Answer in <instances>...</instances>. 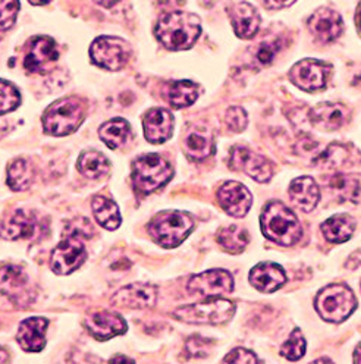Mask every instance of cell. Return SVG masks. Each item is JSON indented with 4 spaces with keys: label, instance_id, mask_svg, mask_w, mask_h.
Listing matches in <instances>:
<instances>
[{
    "label": "cell",
    "instance_id": "6da1fadb",
    "mask_svg": "<svg viewBox=\"0 0 361 364\" xmlns=\"http://www.w3.org/2000/svg\"><path fill=\"white\" fill-rule=\"evenodd\" d=\"M156 38L169 50H187L201 34L200 18L191 12L175 11L165 14L154 28Z\"/></svg>",
    "mask_w": 361,
    "mask_h": 364
},
{
    "label": "cell",
    "instance_id": "7a4b0ae2",
    "mask_svg": "<svg viewBox=\"0 0 361 364\" xmlns=\"http://www.w3.org/2000/svg\"><path fill=\"white\" fill-rule=\"evenodd\" d=\"M260 228L267 240L285 247L297 244L303 235V228L296 213L281 201L266 204L260 216Z\"/></svg>",
    "mask_w": 361,
    "mask_h": 364
},
{
    "label": "cell",
    "instance_id": "3957f363",
    "mask_svg": "<svg viewBox=\"0 0 361 364\" xmlns=\"http://www.w3.org/2000/svg\"><path fill=\"white\" fill-rule=\"evenodd\" d=\"M85 118V103L77 97H66L50 105L43 115V129L53 136L74 134Z\"/></svg>",
    "mask_w": 361,
    "mask_h": 364
},
{
    "label": "cell",
    "instance_id": "277c9868",
    "mask_svg": "<svg viewBox=\"0 0 361 364\" xmlns=\"http://www.w3.org/2000/svg\"><path fill=\"white\" fill-rule=\"evenodd\" d=\"M173 169L159 154H146L132 165V184L140 194L147 196L165 187L172 179Z\"/></svg>",
    "mask_w": 361,
    "mask_h": 364
},
{
    "label": "cell",
    "instance_id": "5b68a950",
    "mask_svg": "<svg viewBox=\"0 0 361 364\" xmlns=\"http://www.w3.org/2000/svg\"><path fill=\"white\" fill-rule=\"evenodd\" d=\"M194 222L184 212H161L149 223V232L156 244L175 248L190 235Z\"/></svg>",
    "mask_w": 361,
    "mask_h": 364
},
{
    "label": "cell",
    "instance_id": "8992f818",
    "mask_svg": "<svg viewBox=\"0 0 361 364\" xmlns=\"http://www.w3.org/2000/svg\"><path fill=\"white\" fill-rule=\"evenodd\" d=\"M316 310L326 322L341 323L348 318L357 307L354 292L344 284L325 287L314 300Z\"/></svg>",
    "mask_w": 361,
    "mask_h": 364
},
{
    "label": "cell",
    "instance_id": "52a82bcc",
    "mask_svg": "<svg viewBox=\"0 0 361 364\" xmlns=\"http://www.w3.org/2000/svg\"><path fill=\"white\" fill-rule=\"evenodd\" d=\"M235 314V304L219 297L208 301L179 307L173 311L175 318L191 325H222L231 321Z\"/></svg>",
    "mask_w": 361,
    "mask_h": 364
},
{
    "label": "cell",
    "instance_id": "ba28073f",
    "mask_svg": "<svg viewBox=\"0 0 361 364\" xmlns=\"http://www.w3.org/2000/svg\"><path fill=\"white\" fill-rule=\"evenodd\" d=\"M0 294L18 307H28L37 297L27 272L16 264L0 266Z\"/></svg>",
    "mask_w": 361,
    "mask_h": 364
},
{
    "label": "cell",
    "instance_id": "9c48e42d",
    "mask_svg": "<svg viewBox=\"0 0 361 364\" xmlns=\"http://www.w3.org/2000/svg\"><path fill=\"white\" fill-rule=\"evenodd\" d=\"M90 58L103 70L119 71L131 58V46L119 37L102 36L90 48Z\"/></svg>",
    "mask_w": 361,
    "mask_h": 364
},
{
    "label": "cell",
    "instance_id": "30bf717a",
    "mask_svg": "<svg viewBox=\"0 0 361 364\" xmlns=\"http://www.w3.org/2000/svg\"><path fill=\"white\" fill-rule=\"evenodd\" d=\"M187 289L194 295H201V297L206 299H215L234 291V278L227 270L213 269L193 277L188 281Z\"/></svg>",
    "mask_w": 361,
    "mask_h": 364
},
{
    "label": "cell",
    "instance_id": "8fae6325",
    "mask_svg": "<svg viewBox=\"0 0 361 364\" xmlns=\"http://www.w3.org/2000/svg\"><path fill=\"white\" fill-rule=\"evenodd\" d=\"M87 259V250L78 237H68L53 250L50 267L58 275H70L75 272Z\"/></svg>",
    "mask_w": 361,
    "mask_h": 364
},
{
    "label": "cell",
    "instance_id": "7c38bea8",
    "mask_svg": "<svg viewBox=\"0 0 361 364\" xmlns=\"http://www.w3.org/2000/svg\"><path fill=\"white\" fill-rule=\"evenodd\" d=\"M329 70L330 68L320 60L303 59L291 68L289 80L307 93H313V91L325 88Z\"/></svg>",
    "mask_w": 361,
    "mask_h": 364
},
{
    "label": "cell",
    "instance_id": "4fadbf2b",
    "mask_svg": "<svg viewBox=\"0 0 361 364\" xmlns=\"http://www.w3.org/2000/svg\"><path fill=\"white\" fill-rule=\"evenodd\" d=\"M231 169L241 171L257 182H267L274 175V168L267 159L245 147H234L230 156Z\"/></svg>",
    "mask_w": 361,
    "mask_h": 364
},
{
    "label": "cell",
    "instance_id": "5bb4252c",
    "mask_svg": "<svg viewBox=\"0 0 361 364\" xmlns=\"http://www.w3.org/2000/svg\"><path fill=\"white\" fill-rule=\"evenodd\" d=\"M157 301V288L151 284L144 282H135L126 285L117 291L114 297L110 299V303L117 307L125 309H150Z\"/></svg>",
    "mask_w": 361,
    "mask_h": 364
},
{
    "label": "cell",
    "instance_id": "9a60e30c",
    "mask_svg": "<svg viewBox=\"0 0 361 364\" xmlns=\"http://www.w3.org/2000/svg\"><path fill=\"white\" fill-rule=\"evenodd\" d=\"M40 231L36 213L28 210H14L0 225V237L4 240H31Z\"/></svg>",
    "mask_w": 361,
    "mask_h": 364
},
{
    "label": "cell",
    "instance_id": "2e32d148",
    "mask_svg": "<svg viewBox=\"0 0 361 364\" xmlns=\"http://www.w3.org/2000/svg\"><path fill=\"white\" fill-rule=\"evenodd\" d=\"M217 200L220 208L234 218H244L253 203L252 193L235 181L225 182L217 191Z\"/></svg>",
    "mask_w": 361,
    "mask_h": 364
},
{
    "label": "cell",
    "instance_id": "e0dca14e",
    "mask_svg": "<svg viewBox=\"0 0 361 364\" xmlns=\"http://www.w3.org/2000/svg\"><path fill=\"white\" fill-rule=\"evenodd\" d=\"M59 59L56 43L50 37H37L31 41L24 60L26 70L30 73H48Z\"/></svg>",
    "mask_w": 361,
    "mask_h": 364
},
{
    "label": "cell",
    "instance_id": "ac0fdd59",
    "mask_svg": "<svg viewBox=\"0 0 361 364\" xmlns=\"http://www.w3.org/2000/svg\"><path fill=\"white\" fill-rule=\"evenodd\" d=\"M84 326L87 332L97 341H109L126 332V322L122 316L110 311L90 314L85 318Z\"/></svg>",
    "mask_w": 361,
    "mask_h": 364
},
{
    "label": "cell",
    "instance_id": "d6986e66",
    "mask_svg": "<svg viewBox=\"0 0 361 364\" xmlns=\"http://www.w3.org/2000/svg\"><path fill=\"white\" fill-rule=\"evenodd\" d=\"M308 28L316 40L320 43H330L343 34V16L333 9L320 8L308 19Z\"/></svg>",
    "mask_w": 361,
    "mask_h": 364
},
{
    "label": "cell",
    "instance_id": "ffe728a7",
    "mask_svg": "<svg viewBox=\"0 0 361 364\" xmlns=\"http://www.w3.org/2000/svg\"><path fill=\"white\" fill-rule=\"evenodd\" d=\"M49 321L46 317H30L21 322L16 333L19 347L26 353H40L46 347V331Z\"/></svg>",
    "mask_w": 361,
    "mask_h": 364
},
{
    "label": "cell",
    "instance_id": "44dd1931",
    "mask_svg": "<svg viewBox=\"0 0 361 364\" xmlns=\"http://www.w3.org/2000/svg\"><path fill=\"white\" fill-rule=\"evenodd\" d=\"M173 124L175 121L169 110L162 107L149 110L143 119V128L147 141L151 144H162L168 141L173 132Z\"/></svg>",
    "mask_w": 361,
    "mask_h": 364
},
{
    "label": "cell",
    "instance_id": "7402d4cb",
    "mask_svg": "<svg viewBox=\"0 0 361 364\" xmlns=\"http://www.w3.org/2000/svg\"><path fill=\"white\" fill-rule=\"evenodd\" d=\"M230 18L239 38H253L260 28V15L252 4L238 2L232 5L230 8Z\"/></svg>",
    "mask_w": 361,
    "mask_h": 364
},
{
    "label": "cell",
    "instance_id": "603a6c76",
    "mask_svg": "<svg viewBox=\"0 0 361 364\" xmlns=\"http://www.w3.org/2000/svg\"><path fill=\"white\" fill-rule=\"evenodd\" d=\"M248 281L257 291L269 294L278 291L285 284L286 275L276 263H260L252 269Z\"/></svg>",
    "mask_w": 361,
    "mask_h": 364
},
{
    "label": "cell",
    "instance_id": "cb8c5ba5",
    "mask_svg": "<svg viewBox=\"0 0 361 364\" xmlns=\"http://www.w3.org/2000/svg\"><path fill=\"white\" fill-rule=\"evenodd\" d=\"M289 197L297 209L311 212L320 200V190L311 176H300L291 182Z\"/></svg>",
    "mask_w": 361,
    "mask_h": 364
},
{
    "label": "cell",
    "instance_id": "d4e9b609",
    "mask_svg": "<svg viewBox=\"0 0 361 364\" xmlns=\"http://www.w3.org/2000/svg\"><path fill=\"white\" fill-rule=\"evenodd\" d=\"M348 118V110L340 103H320L311 109L310 121L314 127L323 131L341 128Z\"/></svg>",
    "mask_w": 361,
    "mask_h": 364
},
{
    "label": "cell",
    "instance_id": "484cf974",
    "mask_svg": "<svg viewBox=\"0 0 361 364\" xmlns=\"http://www.w3.org/2000/svg\"><path fill=\"white\" fill-rule=\"evenodd\" d=\"M355 157H360V154L351 146L333 143L320 156H318L316 161H318L320 165H323L326 169L333 171V169L351 166L357 161L360 162V159H357L355 161Z\"/></svg>",
    "mask_w": 361,
    "mask_h": 364
},
{
    "label": "cell",
    "instance_id": "4316f807",
    "mask_svg": "<svg viewBox=\"0 0 361 364\" xmlns=\"http://www.w3.org/2000/svg\"><path fill=\"white\" fill-rule=\"evenodd\" d=\"M165 97L168 103L175 109L188 107L198 97V85L188 80L172 81L166 85Z\"/></svg>",
    "mask_w": 361,
    "mask_h": 364
},
{
    "label": "cell",
    "instance_id": "83f0119b",
    "mask_svg": "<svg viewBox=\"0 0 361 364\" xmlns=\"http://www.w3.org/2000/svg\"><path fill=\"white\" fill-rule=\"evenodd\" d=\"M92 209L96 220L107 231H115L121 226L122 218L118 209V204L103 196L93 197Z\"/></svg>",
    "mask_w": 361,
    "mask_h": 364
},
{
    "label": "cell",
    "instance_id": "f1b7e54d",
    "mask_svg": "<svg viewBox=\"0 0 361 364\" xmlns=\"http://www.w3.org/2000/svg\"><path fill=\"white\" fill-rule=\"evenodd\" d=\"M184 149L187 154L194 161H203L215 151L213 135L206 128L193 129L184 141Z\"/></svg>",
    "mask_w": 361,
    "mask_h": 364
},
{
    "label": "cell",
    "instance_id": "f546056e",
    "mask_svg": "<svg viewBox=\"0 0 361 364\" xmlns=\"http://www.w3.org/2000/svg\"><path fill=\"white\" fill-rule=\"evenodd\" d=\"M355 230V222L348 215H335L322 223V232L329 242H345Z\"/></svg>",
    "mask_w": 361,
    "mask_h": 364
},
{
    "label": "cell",
    "instance_id": "4dcf8cb0",
    "mask_svg": "<svg viewBox=\"0 0 361 364\" xmlns=\"http://www.w3.org/2000/svg\"><path fill=\"white\" fill-rule=\"evenodd\" d=\"M129 135H131V127L122 118L110 119L104 122L99 129V136L110 150H117L122 147L128 141Z\"/></svg>",
    "mask_w": 361,
    "mask_h": 364
},
{
    "label": "cell",
    "instance_id": "1f68e13d",
    "mask_svg": "<svg viewBox=\"0 0 361 364\" xmlns=\"http://www.w3.org/2000/svg\"><path fill=\"white\" fill-rule=\"evenodd\" d=\"M34 179V168L27 159H16L8 168L6 184L12 191H26Z\"/></svg>",
    "mask_w": 361,
    "mask_h": 364
},
{
    "label": "cell",
    "instance_id": "d6a6232c",
    "mask_svg": "<svg viewBox=\"0 0 361 364\" xmlns=\"http://www.w3.org/2000/svg\"><path fill=\"white\" fill-rule=\"evenodd\" d=\"M77 168L81 175H84L90 179H97V178L104 176L109 172L110 164L106 159V156L102 154L100 151L87 150V151L81 153Z\"/></svg>",
    "mask_w": 361,
    "mask_h": 364
},
{
    "label": "cell",
    "instance_id": "836d02e7",
    "mask_svg": "<svg viewBox=\"0 0 361 364\" xmlns=\"http://www.w3.org/2000/svg\"><path fill=\"white\" fill-rule=\"evenodd\" d=\"M248 241H250V237H248L247 230L238 225L227 226L217 232V242L231 255L242 253Z\"/></svg>",
    "mask_w": 361,
    "mask_h": 364
},
{
    "label": "cell",
    "instance_id": "e575fe53",
    "mask_svg": "<svg viewBox=\"0 0 361 364\" xmlns=\"http://www.w3.org/2000/svg\"><path fill=\"white\" fill-rule=\"evenodd\" d=\"M329 188L343 201H357L360 197V182L350 175H333L329 179Z\"/></svg>",
    "mask_w": 361,
    "mask_h": 364
},
{
    "label": "cell",
    "instance_id": "d590c367",
    "mask_svg": "<svg viewBox=\"0 0 361 364\" xmlns=\"http://www.w3.org/2000/svg\"><path fill=\"white\" fill-rule=\"evenodd\" d=\"M306 348L307 344L303 332L300 329H294L285 341V344L281 347V354L289 361H297L304 355Z\"/></svg>",
    "mask_w": 361,
    "mask_h": 364
},
{
    "label": "cell",
    "instance_id": "8d00e7d4",
    "mask_svg": "<svg viewBox=\"0 0 361 364\" xmlns=\"http://www.w3.org/2000/svg\"><path fill=\"white\" fill-rule=\"evenodd\" d=\"M21 103V95L9 81L0 80V115L14 112Z\"/></svg>",
    "mask_w": 361,
    "mask_h": 364
},
{
    "label": "cell",
    "instance_id": "74e56055",
    "mask_svg": "<svg viewBox=\"0 0 361 364\" xmlns=\"http://www.w3.org/2000/svg\"><path fill=\"white\" fill-rule=\"evenodd\" d=\"M19 0H0V31L9 30L18 18Z\"/></svg>",
    "mask_w": 361,
    "mask_h": 364
},
{
    "label": "cell",
    "instance_id": "f35d334b",
    "mask_svg": "<svg viewBox=\"0 0 361 364\" xmlns=\"http://www.w3.org/2000/svg\"><path fill=\"white\" fill-rule=\"evenodd\" d=\"M225 124L234 132H242L248 125L247 112L239 106H231L225 113Z\"/></svg>",
    "mask_w": 361,
    "mask_h": 364
},
{
    "label": "cell",
    "instance_id": "ab89813d",
    "mask_svg": "<svg viewBox=\"0 0 361 364\" xmlns=\"http://www.w3.org/2000/svg\"><path fill=\"white\" fill-rule=\"evenodd\" d=\"M210 348H212V341L201 338L198 335L188 338L185 344V350L191 357H206L209 355Z\"/></svg>",
    "mask_w": 361,
    "mask_h": 364
},
{
    "label": "cell",
    "instance_id": "60d3db41",
    "mask_svg": "<svg viewBox=\"0 0 361 364\" xmlns=\"http://www.w3.org/2000/svg\"><path fill=\"white\" fill-rule=\"evenodd\" d=\"M223 361L225 363H242V364H247V363H257L259 357L254 355V353L248 351L245 348H235L227 357L223 358Z\"/></svg>",
    "mask_w": 361,
    "mask_h": 364
},
{
    "label": "cell",
    "instance_id": "b9f144b4",
    "mask_svg": "<svg viewBox=\"0 0 361 364\" xmlns=\"http://www.w3.org/2000/svg\"><path fill=\"white\" fill-rule=\"evenodd\" d=\"M276 52H278V44L276 43H270V41L263 43L257 50V59H259L260 63L267 65V63L274 60Z\"/></svg>",
    "mask_w": 361,
    "mask_h": 364
},
{
    "label": "cell",
    "instance_id": "7bdbcfd3",
    "mask_svg": "<svg viewBox=\"0 0 361 364\" xmlns=\"http://www.w3.org/2000/svg\"><path fill=\"white\" fill-rule=\"evenodd\" d=\"M316 149H318V143H316L313 139H310V136H304V139H301L296 146V150L298 154H310Z\"/></svg>",
    "mask_w": 361,
    "mask_h": 364
},
{
    "label": "cell",
    "instance_id": "ee69618b",
    "mask_svg": "<svg viewBox=\"0 0 361 364\" xmlns=\"http://www.w3.org/2000/svg\"><path fill=\"white\" fill-rule=\"evenodd\" d=\"M296 0H263V5L267 9H282L286 6H291Z\"/></svg>",
    "mask_w": 361,
    "mask_h": 364
},
{
    "label": "cell",
    "instance_id": "f6af8a7d",
    "mask_svg": "<svg viewBox=\"0 0 361 364\" xmlns=\"http://www.w3.org/2000/svg\"><path fill=\"white\" fill-rule=\"evenodd\" d=\"M95 2L97 5H100L102 8H112V6H115L117 4H119L121 0H95Z\"/></svg>",
    "mask_w": 361,
    "mask_h": 364
},
{
    "label": "cell",
    "instance_id": "bcb514c9",
    "mask_svg": "<svg viewBox=\"0 0 361 364\" xmlns=\"http://www.w3.org/2000/svg\"><path fill=\"white\" fill-rule=\"evenodd\" d=\"M355 24H357L358 34L361 36V4H360V5H358V8H357V14H355Z\"/></svg>",
    "mask_w": 361,
    "mask_h": 364
},
{
    "label": "cell",
    "instance_id": "7dc6e473",
    "mask_svg": "<svg viewBox=\"0 0 361 364\" xmlns=\"http://www.w3.org/2000/svg\"><path fill=\"white\" fill-rule=\"evenodd\" d=\"M28 2H30L31 5H36V6H43V5L50 4L52 0H28Z\"/></svg>",
    "mask_w": 361,
    "mask_h": 364
},
{
    "label": "cell",
    "instance_id": "c3c4849f",
    "mask_svg": "<svg viewBox=\"0 0 361 364\" xmlns=\"http://www.w3.org/2000/svg\"><path fill=\"white\" fill-rule=\"evenodd\" d=\"M354 361L355 363H361V344L357 347V350L354 353Z\"/></svg>",
    "mask_w": 361,
    "mask_h": 364
},
{
    "label": "cell",
    "instance_id": "681fc988",
    "mask_svg": "<svg viewBox=\"0 0 361 364\" xmlns=\"http://www.w3.org/2000/svg\"><path fill=\"white\" fill-rule=\"evenodd\" d=\"M110 361H134V360L128 358V357H124V355H118V357L110 358Z\"/></svg>",
    "mask_w": 361,
    "mask_h": 364
}]
</instances>
